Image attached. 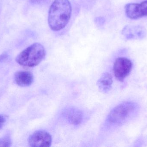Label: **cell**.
Here are the masks:
<instances>
[{"mask_svg":"<svg viewBox=\"0 0 147 147\" xmlns=\"http://www.w3.org/2000/svg\"><path fill=\"white\" fill-rule=\"evenodd\" d=\"M64 114L68 121L73 125H79L83 121L84 117L83 112L78 109L69 108L65 110Z\"/></svg>","mask_w":147,"mask_h":147,"instance_id":"52a82bcc","label":"cell"},{"mask_svg":"<svg viewBox=\"0 0 147 147\" xmlns=\"http://www.w3.org/2000/svg\"><path fill=\"white\" fill-rule=\"evenodd\" d=\"M52 139L49 133L45 130H38L28 138V144L33 147H49L51 145Z\"/></svg>","mask_w":147,"mask_h":147,"instance_id":"5b68a950","label":"cell"},{"mask_svg":"<svg viewBox=\"0 0 147 147\" xmlns=\"http://www.w3.org/2000/svg\"><path fill=\"white\" fill-rule=\"evenodd\" d=\"M139 109V106L136 103L123 102L110 111L106 119V123L110 127L121 126L136 115Z\"/></svg>","mask_w":147,"mask_h":147,"instance_id":"7a4b0ae2","label":"cell"},{"mask_svg":"<svg viewBox=\"0 0 147 147\" xmlns=\"http://www.w3.org/2000/svg\"><path fill=\"white\" fill-rule=\"evenodd\" d=\"M15 81L18 85L22 87L30 86L33 82L34 77L30 72L21 71L15 74Z\"/></svg>","mask_w":147,"mask_h":147,"instance_id":"ba28073f","label":"cell"},{"mask_svg":"<svg viewBox=\"0 0 147 147\" xmlns=\"http://www.w3.org/2000/svg\"><path fill=\"white\" fill-rule=\"evenodd\" d=\"M32 1L33 3H40L43 2L45 1L46 0H31Z\"/></svg>","mask_w":147,"mask_h":147,"instance_id":"4fadbf2b","label":"cell"},{"mask_svg":"<svg viewBox=\"0 0 147 147\" xmlns=\"http://www.w3.org/2000/svg\"><path fill=\"white\" fill-rule=\"evenodd\" d=\"M11 145V140L9 136L0 139V147H9Z\"/></svg>","mask_w":147,"mask_h":147,"instance_id":"8fae6325","label":"cell"},{"mask_svg":"<svg viewBox=\"0 0 147 147\" xmlns=\"http://www.w3.org/2000/svg\"><path fill=\"white\" fill-rule=\"evenodd\" d=\"M6 120L7 118L6 116L0 114V129L2 128L3 124L6 122Z\"/></svg>","mask_w":147,"mask_h":147,"instance_id":"7c38bea8","label":"cell"},{"mask_svg":"<svg viewBox=\"0 0 147 147\" xmlns=\"http://www.w3.org/2000/svg\"><path fill=\"white\" fill-rule=\"evenodd\" d=\"M45 55V49L44 46L36 42L21 52L16 57V60L22 66L34 67L43 60Z\"/></svg>","mask_w":147,"mask_h":147,"instance_id":"3957f363","label":"cell"},{"mask_svg":"<svg viewBox=\"0 0 147 147\" xmlns=\"http://www.w3.org/2000/svg\"><path fill=\"white\" fill-rule=\"evenodd\" d=\"M132 67V62L129 59L123 57L117 58L113 66V72L116 79L123 82L129 75Z\"/></svg>","mask_w":147,"mask_h":147,"instance_id":"277c9868","label":"cell"},{"mask_svg":"<svg viewBox=\"0 0 147 147\" xmlns=\"http://www.w3.org/2000/svg\"><path fill=\"white\" fill-rule=\"evenodd\" d=\"M72 7L69 0H54L49 9L48 22L49 27L53 31L64 28L69 22Z\"/></svg>","mask_w":147,"mask_h":147,"instance_id":"6da1fadb","label":"cell"},{"mask_svg":"<svg viewBox=\"0 0 147 147\" xmlns=\"http://www.w3.org/2000/svg\"><path fill=\"white\" fill-rule=\"evenodd\" d=\"M123 34L127 39H131L143 37L145 32L141 27L127 26L123 28Z\"/></svg>","mask_w":147,"mask_h":147,"instance_id":"30bf717a","label":"cell"},{"mask_svg":"<svg viewBox=\"0 0 147 147\" xmlns=\"http://www.w3.org/2000/svg\"><path fill=\"white\" fill-rule=\"evenodd\" d=\"M112 77L109 72H104L97 81V86L102 93H108L111 88L113 83Z\"/></svg>","mask_w":147,"mask_h":147,"instance_id":"9c48e42d","label":"cell"},{"mask_svg":"<svg viewBox=\"0 0 147 147\" xmlns=\"http://www.w3.org/2000/svg\"><path fill=\"white\" fill-rule=\"evenodd\" d=\"M126 15L129 19L136 20L147 16V0L140 3H129L125 6Z\"/></svg>","mask_w":147,"mask_h":147,"instance_id":"8992f818","label":"cell"}]
</instances>
